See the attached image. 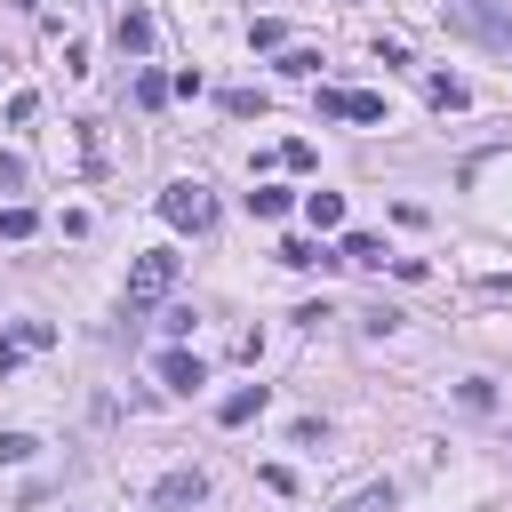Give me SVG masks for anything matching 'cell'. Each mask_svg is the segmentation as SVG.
<instances>
[{"label": "cell", "mask_w": 512, "mask_h": 512, "mask_svg": "<svg viewBox=\"0 0 512 512\" xmlns=\"http://www.w3.org/2000/svg\"><path fill=\"white\" fill-rule=\"evenodd\" d=\"M440 24H448V32H464V40L512 48V0H448V8H440Z\"/></svg>", "instance_id": "cell-1"}, {"label": "cell", "mask_w": 512, "mask_h": 512, "mask_svg": "<svg viewBox=\"0 0 512 512\" xmlns=\"http://www.w3.org/2000/svg\"><path fill=\"white\" fill-rule=\"evenodd\" d=\"M168 288H176V248H144L128 264V312H152Z\"/></svg>", "instance_id": "cell-2"}, {"label": "cell", "mask_w": 512, "mask_h": 512, "mask_svg": "<svg viewBox=\"0 0 512 512\" xmlns=\"http://www.w3.org/2000/svg\"><path fill=\"white\" fill-rule=\"evenodd\" d=\"M160 216L184 224V232H208V224H216V192H208V184H168V192H160Z\"/></svg>", "instance_id": "cell-3"}, {"label": "cell", "mask_w": 512, "mask_h": 512, "mask_svg": "<svg viewBox=\"0 0 512 512\" xmlns=\"http://www.w3.org/2000/svg\"><path fill=\"white\" fill-rule=\"evenodd\" d=\"M320 112L328 120H384V96L376 88H320Z\"/></svg>", "instance_id": "cell-4"}, {"label": "cell", "mask_w": 512, "mask_h": 512, "mask_svg": "<svg viewBox=\"0 0 512 512\" xmlns=\"http://www.w3.org/2000/svg\"><path fill=\"white\" fill-rule=\"evenodd\" d=\"M48 344H56V328H48V320H16V328L0 336V376H8L24 352H48Z\"/></svg>", "instance_id": "cell-5"}, {"label": "cell", "mask_w": 512, "mask_h": 512, "mask_svg": "<svg viewBox=\"0 0 512 512\" xmlns=\"http://www.w3.org/2000/svg\"><path fill=\"white\" fill-rule=\"evenodd\" d=\"M152 496H160L168 512H184V504H200V496H208V472H200V464H176V472H168Z\"/></svg>", "instance_id": "cell-6"}, {"label": "cell", "mask_w": 512, "mask_h": 512, "mask_svg": "<svg viewBox=\"0 0 512 512\" xmlns=\"http://www.w3.org/2000/svg\"><path fill=\"white\" fill-rule=\"evenodd\" d=\"M160 384H168V392H200V384H208V368H200L192 352H160Z\"/></svg>", "instance_id": "cell-7"}, {"label": "cell", "mask_w": 512, "mask_h": 512, "mask_svg": "<svg viewBox=\"0 0 512 512\" xmlns=\"http://www.w3.org/2000/svg\"><path fill=\"white\" fill-rule=\"evenodd\" d=\"M264 400H272L264 384H240V392H224V408H216V416H224V424H248V416H264Z\"/></svg>", "instance_id": "cell-8"}, {"label": "cell", "mask_w": 512, "mask_h": 512, "mask_svg": "<svg viewBox=\"0 0 512 512\" xmlns=\"http://www.w3.org/2000/svg\"><path fill=\"white\" fill-rule=\"evenodd\" d=\"M112 40H120L128 56H144V48H152V16H136V8H128V16L112 24Z\"/></svg>", "instance_id": "cell-9"}, {"label": "cell", "mask_w": 512, "mask_h": 512, "mask_svg": "<svg viewBox=\"0 0 512 512\" xmlns=\"http://www.w3.org/2000/svg\"><path fill=\"white\" fill-rule=\"evenodd\" d=\"M392 504H400V496H392V480H384V488H352V496L328 504V512H392Z\"/></svg>", "instance_id": "cell-10"}, {"label": "cell", "mask_w": 512, "mask_h": 512, "mask_svg": "<svg viewBox=\"0 0 512 512\" xmlns=\"http://www.w3.org/2000/svg\"><path fill=\"white\" fill-rule=\"evenodd\" d=\"M304 216H312L320 232H336V224H344V192H312V200H304Z\"/></svg>", "instance_id": "cell-11"}, {"label": "cell", "mask_w": 512, "mask_h": 512, "mask_svg": "<svg viewBox=\"0 0 512 512\" xmlns=\"http://www.w3.org/2000/svg\"><path fill=\"white\" fill-rule=\"evenodd\" d=\"M32 232H40V216H32L24 200H8V208H0V240H32Z\"/></svg>", "instance_id": "cell-12"}, {"label": "cell", "mask_w": 512, "mask_h": 512, "mask_svg": "<svg viewBox=\"0 0 512 512\" xmlns=\"http://www.w3.org/2000/svg\"><path fill=\"white\" fill-rule=\"evenodd\" d=\"M336 256H344V264H384V240H376V232H344Z\"/></svg>", "instance_id": "cell-13"}, {"label": "cell", "mask_w": 512, "mask_h": 512, "mask_svg": "<svg viewBox=\"0 0 512 512\" xmlns=\"http://www.w3.org/2000/svg\"><path fill=\"white\" fill-rule=\"evenodd\" d=\"M424 96H432L440 112H464V80H448V72H432V80H424Z\"/></svg>", "instance_id": "cell-14"}, {"label": "cell", "mask_w": 512, "mask_h": 512, "mask_svg": "<svg viewBox=\"0 0 512 512\" xmlns=\"http://www.w3.org/2000/svg\"><path fill=\"white\" fill-rule=\"evenodd\" d=\"M280 264H296V272H304V264H336V256H328L320 240H280Z\"/></svg>", "instance_id": "cell-15"}, {"label": "cell", "mask_w": 512, "mask_h": 512, "mask_svg": "<svg viewBox=\"0 0 512 512\" xmlns=\"http://www.w3.org/2000/svg\"><path fill=\"white\" fill-rule=\"evenodd\" d=\"M456 400H464L472 416H488V408H496V384H488V376H464V384H456Z\"/></svg>", "instance_id": "cell-16"}, {"label": "cell", "mask_w": 512, "mask_h": 512, "mask_svg": "<svg viewBox=\"0 0 512 512\" xmlns=\"http://www.w3.org/2000/svg\"><path fill=\"white\" fill-rule=\"evenodd\" d=\"M168 88H176V80H160V72H136V104H144V112H160V104H168Z\"/></svg>", "instance_id": "cell-17"}, {"label": "cell", "mask_w": 512, "mask_h": 512, "mask_svg": "<svg viewBox=\"0 0 512 512\" xmlns=\"http://www.w3.org/2000/svg\"><path fill=\"white\" fill-rule=\"evenodd\" d=\"M32 456H40L32 432H0V464H32Z\"/></svg>", "instance_id": "cell-18"}, {"label": "cell", "mask_w": 512, "mask_h": 512, "mask_svg": "<svg viewBox=\"0 0 512 512\" xmlns=\"http://www.w3.org/2000/svg\"><path fill=\"white\" fill-rule=\"evenodd\" d=\"M248 208H256V216H288V192H280V184H256Z\"/></svg>", "instance_id": "cell-19"}, {"label": "cell", "mask_w": 512, "mask_h": 512, "mask_svg": "<svg viewBox=\"0 0 512 512\" xmlns=\"http://www.w3.org/2000/svg\"><path fill=\"white\" fill-rule=\"evenodd\" d=\"M24 184H32V168H24L16 152H0V192H24Z\"/></svg>", "instance_id": "cell-20"}, {"label": "cell", "mask_w": 512, "mask_h": 512, "mask_svg": "<svg viewBox=\"0 0 512 512\" xmlns=\"http://www.w3.org/2000/svg\"><path fill=\"white\" fill-rule=\"evenodd\" d=\"M280 72H296V80H312V72H320V56H312V48H288V56H280Z\"/></svg>", "instance_id": "cell-21"}]
</instances>
